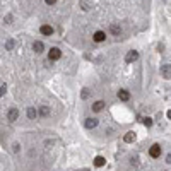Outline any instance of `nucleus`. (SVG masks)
Masks as SVG:
<instances>
[{
	"instance_id": "f257e3e1",
	"label": "nucleus",
	"mask_w": 171,
	"mask_h": 171,
	"mask_svg": "<svg viewBox=\"0 0 171 171\" xmlns=\"http://www.w3.org/2000/svg\"><path fill=\"white\" fill-rule=\"evenodd\" d=\"M60 57H62V51H60V48H57V46H53V48L50 50V53H48V58L51 60V62H55V60H60Z\"/></svg>"
},
{
	"instance_id": "f03ea898",
	"label": "nucleus",
	"mask_w": 171,
	"mask_h": 171,
	"mask_svg": "<svg viewBox=\"0 0 171 171\" xmlns=\"http://www.w3.org/2000/svg\"><path fill=\"white\" fill-rule=\"evenodd\" d=\"M161 75H163V79H171V65L169 64L161 65Z\"/></svg>"
},
{
	"instance_id": "7ed1b4c3",
	"label": "nucleus",
	"mask_w": 171,
	"mask_h": 171,
	"mask_svg": "<svg viewBox=\"0 0 171 171\" xmlns=\"http://www.w3.org/2000/svg\"><path fill=\"white\" fill-rule=\"evenodd\" d=\"M137 58H139V51H135V50H130V51L125 55V62H127V64H132V62H135Z\"/></svg>"
},
{
	"instance_id": "20e7f679",
	"label": "nucleus",
	"mask_w": 171,
	"mask_h": 171,
	"mask_svg": "<svg viewBox=\"0 0 171 171\" xmlns=\"http://www.w3.org/2000/svg\"><path fill=\"white\" fill-rule=\"evenodd\" d=\"M17 117H19V110H17V108H11V110L7 111V120H9L11 123L16 122Z\"/></svg>"
},
{
	"instance_id": "39448f33",
	"label": "nucleus",
	"mask_w": 171,
	"mask_h": 171,
	"mask_svg": "<svg viewBox=\"0 0 171 171\" xmlns=\"http://www.w3.org/2000/svg\"><path fill=\"white\" fill-rule=\"evenodd\" d=\"M149 156H151V157H159V156H161V145H159V144L151 145V149H149Z\"/></svg>"
},
{
	"instance_id": "423d86ee",
	"label": "nucleus",
	"mask_w": 171,
	"mask_h": 171,
	"mask_svg": "<svg viewBox=\"0 0 171 171\" xmlns=\"http://www.w3.org/2000/svg\"><path fill=\"white\" fill-rule=\"evenodd\" d=\"M38 115L43 117V118H46V117L51 115V110H50V106H39L38 108Z\"/></svg>"
},
{
	"instance_id": "0eeeda50",
	"label": "nucleus",
	"mask_w": 171,
	"mask_h": 171,
	"mask_svg": "<svg viewBox=\"0 0 171 171\" xmlns=\"http://www.w3.org/2000/svg\"><path fill=\"white\" fill-rule=\"evenodd\" d=\"M98 118H86V122H84V125H86V128H96L98 127Z\"/></svg>"
},
{
	"instance_id": "6e6552de",
	"label": "nucleus",
	"mask_w": 171,
	"mask_h": 171,
	"mask_svg": "<svg viewBox=\"0 0 171 171\" xmlns=\"http://www.w3.org/2000/svg\"><path fill=\"white\" fill-rule=\"evenodd\" d=\"M39 31H41V34H43V36H51V34H53V27H51V26H48V24H43Z\"/></svg>"
},
{
	"instance_id": "1a4fd4ad",
	"label": "nucleus",
	"mask_w": 171,
	"mask_h": 171,
	"mask_svg": "<svg viewBox=\"0 0 171 171\" xmlns=\"http://www.w3.org/2000/svg\"><path fill=\"white\" fill-rule=\"evenodd\" d=\"M92 39H94L96 43H103L104 39H106V34H104L103 31H96L94 33V36H92Z\"/></svg>"
},
{
	"instance_id": "9d476101",
	"label": "nucleus",
	"mask_w": 171,
	"mask_h": 171,
	"mask_svg": "<svg viewBox=\"0 0 171 171\" xmlns=\"http://www.w3.org/2000/svg\"><path fill=\"white\" fill-rule=\"evenodd\" d=\"M118 98H120V101H128L130 99V92L127 89H120L118 91Z\"/></svg>"
},
{
	"instance_id": "9b49d317",
	"label": "nucleus",
	"mask_w": 171,
	"mask_h": 171,
	"mask_svg": "<svg viewBox=\"0 0 171 171\" xmlns=\"http://www.w3.org/2000/svg\"><path fill=\"white\" fill-rule=\"evenodd\" d=\"M92 111H96V113H99V111H103V108H104V101H96V103H92Z\"/></svg>"
},
{
	"instance_id": "f8f14e48",
	"label": "nucleus",
	"mask_w": 171,
	"mask_h": 171,
	"mask_svg": "<svg viewBox=\"0 0 171 171\" xmlns=\"http://www.w3.org/2000/svg\"><path fill=\"white\" fill-rule=\"evenodd\" d=\"M33 50L36 51V53H43V50H45V45L41 41H34L33 43Z\"/></svg>"
},
{
	"instance_id": "ddd939ff",
	"label": "nucleus",
	"mask_w": 171,
	"mask_h": 171,
	"mask_svg": "<svg viewBox=\"0 0 171 171\" xmlns=\"http://www.w3.org/2000/svg\"><path fill=\"white\" fill-rule=\"evenodd\" d=\"M106 164V159L103 157V156H98V157H94V166L96 168H101V166Z\"/></svg>"
},
{
	"instance_id": "4468645a",
	"label": "nucleus",
	"mask_w": 171,
	"mask_h": 171,
	"mask_svg": "<svg viewBox=\"0 0 171 171\" xmlns=\"http://www.w3.org/2000/svg\"><path fill=\"white\" fill-rule=\"evenodd\" d=\"M79 5L82 7V11H91V9H92V4H91V2H87V0H80Z\"/></svg>"
},
{
	"instance_id": "2eb2a0df",
	"label": "nucleus",
	"mask_w": 171,
	"mask_h": 171,
	"mask_svg": "<svg viewBox=\"0 0 171 171\" xmlns=\"http://www.w3.org/2000/svg\"><path fill=\"white\" fill-rule=\"evenodd\" d=\"M110 31H111V34L118 36V34L122 33V27H120V24H111V26H110Z\"/></svg>"
},
{
	"instance_id": "dca6fc26",
	"label": "nucleus",
	"mask_w": 171,
	"mask_h": 171,
	"mask_svg": "<svg viewBox=\"0 0 171 171\" xmlns=\"http://www.w3.org/2000/svg\"><path fill=\"white\" fill-rule=\"evenodd\" d=\"M26 115H27V118H29V120H34V118L38 117V111L34 110V108H27Z\"/></svg>"
},
{
	"instance_id": "f3484780",
	"label": "nucleus",
	"mask_w": 171,
	"mask_h": 171,
	"mask_svg": "<svg viewBox=\"0 0 171 171\" xmlns=\"http://www.w3.org/2000/svg\"><path fill=\"white\" fill-rule=\"evenodd\" d=\"M123 140H125L127 144L134 142V140H135V134H134V132H127V134H125V137H123Z\"/></svg>"
},
{
	"instance_id": "a211bd4d",
	"label": "nucleus",
	"mask_w": 171,
	"mask_h": 171,
	"mask_svg": "<svg viewBox=\"0 0 171 171\" xmlns=\"http://www.w3.org/2000/svg\"><path fill=\"white\" fill-rule=\"evenodd\" d=\"M14 46H16V41H14V39H9V41L5 43V48L7 50H12Z\"/></svg>"
},
{
	"instance_id": "6ab92c4d",
	"label": "nucleus",
	"mask_w": 171,
	"mask_h": 171,
	"mask_svg": "<svg viewBox=\"0 0 171 171\" xmlns=\"http://www.w3.org/2000/svg\"><path fill=\"white\" fill-rule=\"evenodd\" d=\"M142 123H144V125H145L147 128H149V127H152V118H149V117H147V118H144V120H142Z\"/></svg>"
},
{
	"instance_id": "aec40b11",
	"label": "nucleus",
	"mask_w": 171,
	"mask_h": 171,
	"mask_svg": "<svg viewBox=\"0 0 171 171\" xmlns=\"http://www.w3.org/2000/svg\"><path fill=\"white\" fill-rule=\"evenodd\" d=\"M89 89H87V87H84V89H82V94H80V96H82V99H87V98H89Z\"/></svg>"
},
{
	"instance_id": "412c9836",
	"label": "nucleus",
	"mask_w": 171,
	"mask_h": 171,
	"mask_svg": "<svg viewBox=\"0 0 171 171\" xmlns=\"http://www.w3.org/2000/svg\"><path fill=\"white\" fill-rule=\"evenodd\" d=\"M5 92H7V86H5V84H2V86H0V98L5 96Z\"/></svg>"
},
{
	"instance_id": "4be33fe9",
	"label": "nucleus",
	"mask_w": 171,
	"mask_h": 171,
	"mask_svg": "<svg viewBox=\"0 0 171 171\" xmlns=\"http://www.w3.org/2000/svg\"><path fill=\"white\" fill-rule=\"evenodd\" d=\"M12 151H14V152H19V151H21V145H19V144L16 142V144L12 145Z\"/></svg>"
},
{
	"instance_id": "5701e85b",
	"label": "nucleus",
	"mask_w": 171,
	"mask_h": 171,
	"mask_svg": "<svg viewBox=\"0 0 171 171\" xmlns=\"http://www.w3.org/2000/svg\"><path fill=\"white\" fill-rule=\"evenodd\" d=\"M166 163H168V164H171V152L166 156Z\"/></svg>"
},
{
	"instance_id": "b1692460",
	"label": "nucleus",
	"mask_w": 171,
	"mask_h": 171,
	"mask_svg": "<svg viewBox=\"0 0 171 171\" xmlns=\"http://www.w3.org/2000/svg\"><path fill=\"white\" fill-rule=\"evenodd\" d=\"M45 2H46L48 5H53V4H55V2H57V0H45Z\"/></svg>"
},
{
	"instance_id": "393cba45",
	"label": "nucleus",
	"mask_w": 171,
	"mask_h": 171,
	"mask_svg": "<svg viewBox=\"0 0 171 171\" xmlns=\"http://www.w3.org/2000/svg\"><path fill=\"white\" fill-rule=\"evenodd\" d=\"M12 19H14L12 16H7V17H5V22H12Z\"/></svg>"
},
{
	"instance_id": "a878e982",
	"label": "nucleus",
	"mask_w": 171,
	"mask_h": 171,
	"mask_svg": "<svg viewBox=\"0 0 171 171\" xmlns=\"http://www.w3.org/2000/svg\"><path fill=\"white\" fill-rule=\"evenodd\" d=\"M168 118H169V120H171V110H169V111H168Z\"/></svg>"
}]
</instances>
